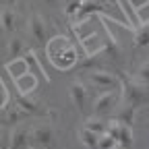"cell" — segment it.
<instances>
[{"instance_id":"cb8c5ba5","label":"cell","mask_w":149,"mask_h":149,"mask_svg":"<svg viewBox=\"0 0 149 149\" xmlns=\"http://www.w3.org/2000/svg\"><path fill=\"white\" fill-rule=\"evenodd\" d=\"M114 149H130V147H126V145H120V143H118V145H116Z\"/></svg>"},{"instance_id":"8fae6325","label":"cell","mask_w":149,"mask_h":149,"mask_svg":"<svg viewBox=\"0 0 149 149\" xmlns=\"http://www.w3.org/2000/svg\"><path fill=\"white\" fill-rule=\"evenodd\" d=\"M17 106L21 108V110H25L29 116H33V114L40 112V100H35V97H31V95H21V93H19Z\"/></svg>"},{"instance_id":"4fadbf2b","label":"cell","mask_w":149,"mask_h":149,"mask_svg":"<svg viewBox=\"0 0 149 149\" xmlns=\"http://www.w3.org/2000/svg\"><path fill=\"white\" fill-rule=\"evenodd\" d=\"M15 83H17V89H19L21 95H29V93L37 87V79H35V74H31V72L23 74V77L19 81H15Z\"/></svg>"},{"instance_id":"3957f363","label":"cell","mask_w":149,"mask_h":149,"mask_svg":"<svg viewBox=\"0 0 149 149\" xmlns=\"http://www.w3.org/2000/svg\"><path fill=\"white\" fill-rule=\"evenodd\" d=\"M27 35L33 46H46L48 42V25L40 13L29 15V25H27Z\"/></svg>"},{"instance_id":"e0dca14e","label":"cell","mask_w":149,"mask_h":149,"mask_svg":"<svg viewBox=\"0 0 149 149\" xmlns=\"http://www.w3.org/2000/svg\"><path fill=\"white\" fill-rule=\"evenodd\" d=\"M83 4H85V0H66L64 15H66L68 19H72V21H77V17H79V13H81V8H83Z\"/></svg>"},{"instance_id":"277c9868","label":"cell","mask_w":149,"mask_h":149,"mask_svg":"<svg viewBox=\"0 0 149 149\" xmlns=\"http://www.w3.org/2000/svg\"><path fill=\"white\" fill-rule=\"evenodd\" d=\"M116 100H118L116 89H110V91H100V93H97V97L93 100V114L104 118L106 114H110V112L114 110Z\"/></svg>"},{"instance_id":"ba28073f","label":"cell","mask_w":149,"mask_h":149,"mask_svg":"<svg viewBox=\"0 0 149 149\" xmlns=\"http://www.w3.org/2000/svg\"><path fill=\"white\" fill-rule=\"evenodd\" d=\"M68 95H70V100H72V104H74L77 110H83L87 106V102H89V91H87V87L81 81H72L70 83Z\"/></svg>"},{"instance_id":"5b68a950","label":"cell","mask_w":149,"mask_h":149,"mask_svg":"<svg viewBox=\"0 0 149 149\" xmlns=\"http://www.w3.org/2000/svg\"><path fill=\"white\" fill-rule=\"evenodd\" d=\"M89 83L95 87L97 91H110V89H118L120 81L116 74H112L110 70H93L89 72Z\"/></svg>"},{"instance_id":"ac0fdd59","label":"cell","mask_w":149,"mask_h":149,"mask_svg":"<svg viewBox=\"0 0 149 149\" xmlns=\"http://www.w3.org/2000/svg\"><path fill=\"white\" fill-rule=\"evenodd\" d=\"M27 116H29L27 112H25V110H21V108L15 104V108L8 112V116H6V122H8V124H15V122H21V120H23V118H27Z\"/></svg>"},{"instance_id":"52a82bcc","label":"cell","mask_w":149,"mask_h":149,"mask_svg":"<svg viewBox=\"0 0 149 149\" xmlns=\"http://www.w3.org/2000/svg\"><path fill=\"white\" fill-rule=\"evenodd\" d=\"M17 23H19L17 10H15L10 4H4L2 8H0V31H4V33H15Z\"/></svg>"},{"instance_id":"7402d4cb","label":"cell","mask_w":149,"mask_h":149,"mask_svg":"<svg viewBox=\"0 0 149 149\" xmlns=\"http://www.w3.org/2000/svg\"><path fill=\"white\" fill-rule=\"evenodd\" d=\"M128 2H130V6H133V8L137 10V8H141L143 4H147L149 0H128Z\"/></svg>"},{"instance_id":"5bb4252c","label":"cell","mask_w":149,"mask_h":149,"mask_svg":"<svg viewBox=\"0 0 149 149\" xmlns=\"http://www.w3.org/2000/svg\"><path fill=\"white\" fill-rule=\"evenodd\" d=\"M133 42H135V48H147V46H149V21H147V23H141V25L135 29Z\"/></svg>"},{"instance_id":"2e32d148","label":"cell","mask_w":149,"mask_h":149,"mask_svg":"<svg viewBox=\"0 0 149 149\" xmlns=\"http://www.w3.org/2000/svg\"><path fill=\"white\" fill-rule=\"evenodd\" d=\"M85 128H89V130H93V133H97V135H102V133H106V126H108V122L102 118V116H95L93 114L91 118H87L85 120V124H83Z\"/></svg>"},{"instance_id":"7a4b0ae2","label":"cell","mask_w":149,"mask_h":149,"mask_svg":"<svg viewBox=\"0 0 149 149\" xmlns=\"http://www.w3.org/2000/svg\"><path fill=\"white\" fill-rule=\"evenodd\" d=\"M31 145L33 149H52L56 143V133L54 128L46 122H37L31 128Z\"/></svg>"},{"instance_id":"8992f818","label":"cell","mask_w":149,"mask_h":149,"mask_svg":"<svg viewBox=\"0 0 149 149\" xmlns=\"http://www.w3.org/2000/svg\"><path fill=\"white\" fill-rule=\"evenodd\" d=\"M8 149H33L31 145V130L27 126H15L10 141H8Z\"/></svg>"},{"instance_id":"d6986e66","label":"cell","mask_w":149,"mask_h":149,"mask_svg":"<svg viewBox=\"0 0 149 149\" xmlns=\"http://www.w3.org/2000/svg\"><path fill=\"white\" fill-rule=\"evenodd\" d=\"M118 145V141L112 137L110 133H102L100 135V141H97V149H114Z\"/></svg>"},{"instance_id":"9c48e42d","label":"cell","mask_w":149,"mask_h":149,"mask_svg":"<svg viewBox=\"0 0 149 149\" xmlns=\"http://www.w3.org/2000/svg\"><path fill=\"white\" fill-rule=\"evenodd\" d=\"M25 40L21 35H10V40L6 44V56L8 60H15V58H21V56L25 54Z\"/></svg>"},{"instance_id":"9a60e30c","label":"cell","mask_w":149,"mask_h":149,"mask_svg":"<svg viewBox=\"0 0 149 149\" xmlns=\"http://www.w3.org/2000/svg\"><path fill=\"white\" fill-rule=\"evenodd\" d=\"M79 139H81V143L87 147V149H97V141H100V135L97 133H93V130H89V128H81V133H79Z\"/></svg>"},{"instance_id":"44dd1931","label":"cell","mask_w":149,"mask_h":149,"mask_svg":"<svg viewBox=\"0 0 149 149\" xmlns=\"http://www.w3.org/2000/svg\"><path fill=\"white\" fill-rule=\"evenodd\" d=\"M137 15L141 17V23H147V21H149V2L143 4L141 8H137Z\"/></svg>"},{"instance_id":"603a6c76","label":"cell","mask_w":149,"mask_h":149,"mask_svg":"<svg viewBox=\"0 0 149 149\" xmlns=\"http://www.w3.org/2000/svg\"><path fill=\"white\" fill-rule=\"evenodd\" d=\"M42 2H44V4H50V6H56L60 0H42Z\"/></svg>"},{"instance_id":"7c38bea8","label":"cell","mask_w":149,"mask_h":149,"mask_svg":"<svg viewBox=\"0 0 149 149\" xmlns=\"http://www.w3.org/2000/svg\"><path fill=\"white\" fill-rule=\"evenodd\" d=\"M135 112H137L135 106L122 102V106H120L118 112H116V120H120V122L126 124V126H133V122H135Z\"/></svg>"},{"instance_id":"30bf717a","label":"cell","mask_w":149,"mask_h":149,"mask_svg":"<svg viewBox=\"0 0 149 149\" xmlns=\"http://www.w3.org/2000/svg\"><path fill=\"white\" fill-rule=\"evenodd\" d=\"M6 70L13 77V81H19L23 74L29 72V66H27V58H15V60H8L6 64Z\"/></svg>"},{"instance_id":"ffe728a7","label":"cell","mask_w":149,"mask_h":149,"mask_svg":"<svg viewBox=\"0 0 149 149\" xmlns=\"http://www.w3.org/2000/svg\"><path fill=\"white\" fill-rule=\"evenodd\" d=\"M137 79L143 81L145 85H149V60H145V62L139 64V68H137Z\"/></svg>"},{"instance_id":"6da1fadb","label":"cell","mask_w":149,"mask_h":149,"mask_svg":"<svg viewBox=\"0 0 149 149\" xmlns=\"http://www.w3.org/2000/svg\"><path fill=\"white\" fill-rule=\"evenodd\" d=\"M122 102L135 106V108H139L141 104H147V102H149L147 85H145L143 81H139L137 77H135V79L126 77V79L122 81Z\"/></svg>"},{"instance_id":"d4e9b609","label":"cell","mask_w":149,"mask_h":149,"mask_svg":"<svg viewBox=\"0 0 149 149\" xmlns=\"http://www.w3.org/2000/svg\"><path fill=\"white\" fill-rule=\"evenodd\" d=\"M0 2H2V4H13L15 0H0Z\"/></svg>"}]
</instances>
